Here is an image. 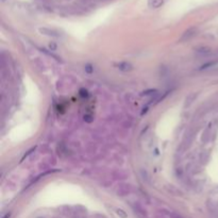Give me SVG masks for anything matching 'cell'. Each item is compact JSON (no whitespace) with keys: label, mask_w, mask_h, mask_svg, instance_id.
<instances>
[{"label":"cell","mask_w":218,"mask_h":218,"mask_svg":"<svg viewBox=\"0 0 218 218\" xmlns=\"http://www.w3.org/2000/svg\"><path fill=\"white\" fill-rule=\"evenodd\" d=\"M118 68L120 69V70L122 71H129L132 69V65L130 63H127V62H122V63H119L117 65Z\"/></svg>","instance_id":"277c9868"},{"label":"cell","mask_w":218,"mask_h":218,"mask_svg":"<svg viewBox=\"0 0 218 218\" xmlns=\"http://www.w3.org/2000/svg\"><path fill=\"white\" fill-rule=\"evenodd\" d=\"M196 32H197V31H196V29H194V28H192V29L187 30V31L184 33V35L182 36V38H181V41H186V39L192 38V36H194L195 34H196Z\"/></svg>","instance_id":"7a4b0ae2"},{"label":"cell","mask_w":218,"mask_h":218,"mask_svg":"<svg viewBox=\"0 0 218 218\" xmlns=\"http://www.w3.org/2000/svg\"><path fill=\"white\" fill-rule=\"evenodd\" d=\"M39 32H42V34H45V35H49V36H59L60 35L57 32L53 31V30H50V29H46V28H41V29H39Z\"/></svg>","instance_id":"3957f363"},{"label":"cell","mask_w":218,"mask_h":218,"mask_svg":"<svg viewBox=\"0 0 218 218\" xmlns=\"http://www.w3.org/2000/svg\"><path fill=\"white\" fill-rule=\"evenodd\" d=\"M164 3V0H148V6L151 9H157L162 6Z\"/></svg>","instance_id":"6da1fadb"},{"label":"cell","mask_w":218,"mask_h":218,"mask_svg":"<svg viewBox=\"0 0 218 218\" xmlns=\"http://www.w3.org/2000/svg\"><path fill=\"white\" fill-rule=\"evenodd\" d=\"M117 214L119 215V216L121 217V218H126L127 217V214L122 210H117Z\"/></svg>","instance_id":"5b68a950"}]
</instances>
